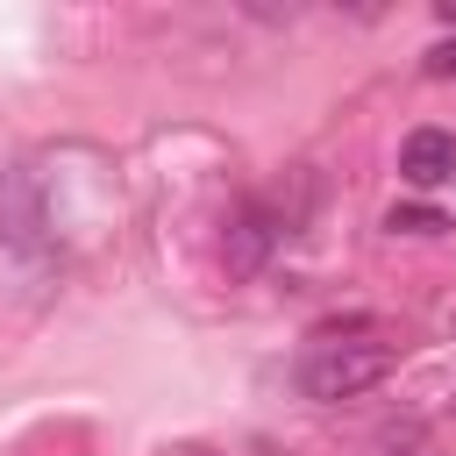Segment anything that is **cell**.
Masks as SVG:
<instances>
[{"instance_id": "obj_1", "label": "cell", "mask_w": 456, "mask_h": 456, "mask_svg": "<svg viewBox=\"0 0 456 456\" xmlns=\"http://www.w3.org/2000/svg\"><path fill=\"white\" fill-rule=\"evenodd\" d=\"M392 363H399V349H392V342L328 328V335H321V342L299 356V392H306V399H321V406H335V399L370 392V385H378Z\"/></svg>"}, {"instance_id": "obj_2", "label": "cell", "mask_w": 456, "mask_h": 456, "mask_svg": "<svg viewBox=\"0 0 456 456\" xmlns=\"http://www.w3.org/2000/svg\"><path fill=\"white\" fill-rule=\"evenodd\" d=\"M399 178H406L413 192L449 185V178H456V128H413V135L399 142Z\"/></svg>"}, {"instance_id": "obj_3", "label": "cell", "mask_w": 456, "mask_h": 456, "mask_svg": "<svg viewBox=\"0 0 456 456\" xmlns=\"http://www.w3.org/2000/svg\"><path fill=\"white\" fill-rule=\"evenodd\" d=\"M385 228H392V235H399V228H406V235H442V228H449V214H435V207H392V214H385Z\"/></svg>"}, {"instance_id": "obj_4", "label": "cell", "mask_w": 456, "mask_h": 456, "mask_svg": "<svg viewBox=\"0 0 456 456\" xmlns=\"http://www.w3.org/2000/svg\"><path fill=\"white\" fill-rule=\"evenodd\" d=\"M420 71H428V78H456V43H435V50L420 57Z\"/></svg>"}]
</instances>
